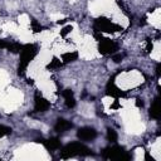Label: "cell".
Listing matches in <instances>:
<instances>
[{
    "mask_svg": "<svg viewBox=\"0 0 161 161\" xmlns=\"http://www.w3.org/2000/svg\"><path fill=\"white\" fill-rule=\"evenodd\" d=\"M36 53H38V48L34 44H25V45L21 47V49H20V62H19V68H18V74L19 75L25 74V69H26L28 64L30 63V60L34 59Z\"/></svg>",
    "mask_w": 161,
    "mask_h": 161,
    "instance_id": "cell-1",
    "label": "cell"
},
{
    "mask_svg": "<svg viewBox=\"0 0 161 161\" xmlns=\"http://www.w3.org/2000/svg\"><path fill=\"white\" fill-rule=\"evenodd\" d=\"M92 151L91 148H88L87 146H84L83 143L80 142H72V143H68L67 146L63 147V150L60 151V157L62 158H69V157H73V156H87V155H91Z\"/></svg>",
    "mask_w": 161,
    "mask_h": 161,
    "instance_id": "cell-2",
    "label": "cell"
},
{
    "mask_svg": "<svg viewBox=\"0 0 161 161\" xmlns=\"http://www.w3.org/2000/svg\"><path fill=\"white\" fill-rule=\"evenodd\" d=\"M102 156L107 160H119V161H127L131 158V155L125 151L121 146H112L107 147L102 151Z\"/></svg>",
    "mask_w": 161,
    "mask_h": 161,
    "instance_id": "cell-3",
    "label": "cell"
},
{
    "mask_svg": "<svg viewBox=\"0 0 161 161\" xmlns=\"http://www.w3.org/2000/svg\"><path fill=\"white\" fill-rule=\"evenodd\" d=\"M94 29L96 31H107V33H114V31H121L122 26L112 23L109 19L101 16L98 19H96L94 21Z\"/></svg>",
    "mask_w": 161,
    "mask_h": 161,
    "instance_id": "cell-4",
    "label": "cell"
},
{
    "mask_svg": "<svg viewBox=\"0 0 161 161\" xmlns=\"http://www.w3.org/2000/svg\"><path fill=\"white\" fill-rule=\"evenodd\" d=\"M98 42H99L98 43V52L101 54H103V55L113 54L118 49V45L113 40H111L108 38H101Z\"/></svg>",
    "mask_w": 161,
    "mask_h": 161,
    "instance_id": "cell-5",
    "label": "cell"
},
{
    "mask_svg": "<svg viewBox=\"0 0 161 161\" xmlns=\"http://www.w3.org/2000/svg\"><path fill=\"white\" fill-rule=\"evenodd\" d=\"M97 136V132L92 127H82L77 131V137L80 141H92Z\"/></svg>",
    "mask_w": 161,
    "mask_h": 161,
    "instance_id": "cell-6",
    "label": "cell"
},
{
    "mask_svg": "<svg viewBox=\"0 0 161 161\" xmlns=\"http://www.w3.org/2000/svg\"><path fill=\"white\" fill-rule=\"evenodd\" d=\"M106 94L111 96V97H114V98H121V97H125V92L121 91L113 82V78H111L107 83V87H106Z\"/></svg>",
    "mask_w": 161,
    "mask_h": 161,
    "instance_id": "cell-7",
    "label": "cell"
},
{
    "mask_svg": "<svg viewBox=\"0 0 161 161\" xmlns=\"http://www.w3.org/2000/svg\"><path fill=\"white\" fill-rule=\"evenodd\" d=\"M49 102L42 97L39 93H35V97H34V111L35 112H45L48 108H49Z\"/></svg>",
    "mask_w": 161,
    "mask_h": 161,
    "instance_id": "cell-8",
    "label": "cell"
},
{
    "mask_svg": "<svg viewBox=\"0 0 161 161\" xmlns=\"http://www.w3.org/2000/svg\"><path fill=\"white\" fill-rule=\"evenodd\" d=\"M72 127H73V125H72L69 121L64 119V118H59V119L57 121V123L54 125V130H55L57 132H65V131H68V130L72 128Z\"/></svg>",
    "mask_w": 161,
    "mask_h": 161,
    "instance_id": "cell-9",
    "label": "cell"
},
{
    "mask_svg": "<svg viewBox=\"0 0 161 161\" xmlns=\"http://www.w3.org/2000/svg\"><path fill=\"white\" fill-rule=\"evenodd\" d=\"M62 96L64 97V102H65V106L68 108H73L75 106V99H74V94L70 89H64L62 92Z\"/></svg>",
    "mask_w": 161,
    "mask_h": 161,
    "instance_id": "cell-10",
    "label": "cell"
},
{
    "mask_svg": "<svg viewBox=\"0 0 161 161\" xmlns=\"http://www.w3.org/2000/svg\"><path fill=\"white\" fill-rule=\"evenodd\" d=\"M160 114H161V111H160V98H155V101L152 102V104L150 107V116L152 118L158 119Z\"/></svg>",
    "mask_w": 161,
    "mask_h": 161,
    "instance_id": "cell-11",
    "label": "cell"
},
{
    "mask_svg": "<svg viewBox=\"0 0 161 161\" xmlns=\"http://www.w3.org/2000/svg\"><path fill=\"white\" fill-rule=\"evenodd\" d=\"M44 146L48 151H55L60 147V141L57 137H52V138L44 141Z\"/></svg>",
    "mask_w": 161,
    "mask_h": 161,
    "instance_id": "cell-12",
    "label": "cell"
},
{
    "mask_svg": "<svg viewBox=\"0 0 161 161\" xmlns=\"http://www.w3.org/2000/svg\"><path fill=\"white\" fill-rule=\"evenodd\" d=\"M77 58H78V53H77V52H69V53H64V54L62 55L63 63L74 62V60H77Z\"/></svg>",
    "mask_w": 161,
    "mask_h": 161,
    "instance_id": "cell-13",
    "label": "cell"
},
{
    "mask_svg": "<svg viewBox=\"0 0 161 161\" xmlns=\"http://www.w3.org/2000/svg\"><path fill=\"white\" fill-rule=\"evenodd\" d=\"M21 47H23V45H20V44L16 43V42H10L6 49H8L9 52H11V53H20Z\"/></svg>",
    "mask_w": 161,
    "mask_h": 161,
    "instance_id": "cell-14",
    "label": "cell"
},
{
    "mask_svg": "<svg viewBox=\"0 0 161 161\" xmlns=\"http://www.w3.org/2000/svg\"><path fill=\"white\" fill-rule=\"evenodd\" d=\"M117 138H118L117 132H116L113 128H108V130H107V140L111 141V142H116Z\"/></svg>",
    "mask_w": 161,
    "mask_h": 161,
    "instance_id": "cell-15",
    "label": "cell"
},
{
    "mask_svg": "<svg viewBox=\"0 0 161 161\" xmlns=\"http://www.w3.org/2000/svg\"><path fill=\"white\" fill-rule=\"evenodd\" d=\"M62 63H63V62H60L58 58H53V59L50 60V63L47 65V68H48V69H55V68H59V67L62 65Z\"/></svg>",
    "mask_w": 161,
    "mask_h": 161,
    "instance_id": "cell-16",
    "label": "cell"
},
{
    "mask_svg": "<svg viewBox=\"0 0 161 161\" xmlns=\"http://www.w3.org/2000/svg\"><path fill=\"white\" fill-rule=\"evenodd\" d=\"M11 133V128L8 127V126H4V125H0V137H4V136H8Z\"/></svg>",
    "mask_w": 161,
    "mask_h": 161,
    "instance_id": "cell-17",
    "label": "cell"
},
{
    "mask_svg": "<svg viewBox=\"0 0 161 161\" xmlns=\"http://www.w3.org/2000/svg\"><path fill=\"white\" fill-rule=\"evenodd\" d=\"M31 29H33L34 33H38V31H42L43 26H42L40 24H38L36 20H31Z\"/></svg>",
    "mask_w": 161,
    "mask_h": 161,
    "instance_id": "cell-18",
    "label": "cell"
},
{
    "mask_svg": "<svg viewBox=\"0 0 161 161\" xmlns=\"http://www.w3.org/2000/svg\"><path fill=\"white\" fill-rule=\"evenodd\" d=\"M70 31H72V26H70V25H67V26H64V28L60 30V35H62V36H65V35H67L68 33H70Z\"/></svg>",
    "mask_w": 161,
    "mask_h": 161,
    "instance_id": "cell-19",
    "label": "cell"
},
{
    "mask_svg": "<svg viewBox=\"0 0 161 161\" xmlns=\"http://www.w3.org/2000/svg\"><path fill=\"white\" fill-rule=\"evenodd\" d=\"M123 58H125V54H121V53L114 54V55L112 57V59H113V62H114V63H119V62H121Z\"/></svg>",
    "mask_w": 161,
    "mask_h": 161,
    "instance_id": "cell-20",
    "label": "cell"
},
{
    "mask_svg": "<svg viewBox=\"0 0 161 161\" xmlns=\"http://www.w3.org/2000/svg\"><path fill=\"white\" fill-rule=\"evenodd\" d=\"M9 43H10V42H8V40L0 39V49H6L8 45H9Z\"/></svg>",
    "mask_w": 161,
    "mask_h": 161,
    "instance_id": "cell-21",
    "label": "cell"
},
{
    "mask_svg": "<svg viewBox=\"0 0 161 161\" xmlns=\"http://www.w3.org/2000/svg\"><path fill=\"white\" fill-rule=\"evenodd\" d=\"M151 49H152V43H151V40H147V47H146V52H147V53H150V52H151Z\"/></svg>",
    "mask_w": 161,
    "mask_h": 161,
    "instance_id": "cell-22",
    "label": "cell"
},
{
    "mask_svg": "<svg viewBox=\"0 0 161 161\" xmlns=\"http://www.w3.org/2000/svg\"><path fill=\"white\" fill-rule=\"evenodd\" d=\"M156 74H157V77H160V74H161V64H157V67H156Z\"/></svg>",
    "mask_w": 161,
    "mask_h": 161,
    "instance_id": "cell-23",
    "label": "cell"
},
{
    "mask_svg": "<svg viewBox=\"0 0 161 161\" xmlns=\"http://www.w3.org/2000/svg\"><path fill=\"white\" fill-rule=\"evenodd\" d=\"M119 107H121V104H119L117 101H114V103L111 106V108H113V109H116V108H119Z\"/></svg>",
    "mask_w": 161,
    "mask_h": 161,
    "instance_id": "cell-24",
    "label": "cell"
},
{
    "mask_svg": "<svg viewBox=\"0 0 161 161\" xmlns=\"http://www.w3.org/2000/svg\"><path fill=\"white\" fill-rule=\"evenodd\" d=\"M136 106H137V107H142V106H143L142 99H137V101H136Z\"/></svg>",
    "mask_w": 161,
    "mask_h": 161,
    "instance_id": "cell-25",
    "label": "cell"
}]
</instances>
